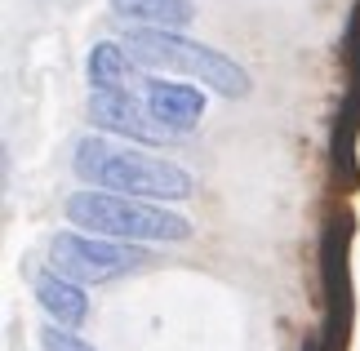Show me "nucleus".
Instances as JSON below:
<instances>
[{
    "label": "nucleus",
    "instance_id": "9d476101",
    "mask_svg": "<svg viewBox=\"0 0 360 351\" xmlns=\"http://www.w3.org/2000/svg\"><path fill=\"white\" fill-rule=\"evenodd\" d=\"M36 302H40V312H45L49 320H58V325H67V329H80L85 316H89L85 285H76V280H67L58 272L36 280Z\"/></svg>",
    "mask_w": 360,
    "mask_h": 351
},
{
    "label": "nucleus",
    "instance_id": "1a4fd4ad",
    "mask_svg": "<svg viewBox=\"0 0 360 351\" xmlns=\"http://www.w3.org/2000/svg\"><path fill=\"white\" fill-rule=\"evenodd\" d=\"M85 76H89V89H138V85H147L143 63L124 45H116V40H98L89 49Z\"/></svg>",
    "mask_w": 360,
    "mask_h": 351
},
{
    "label": "nucleus",
    "instance_id": "6e6552de",
    "mask_svg": "<svg viewBox=\"0 0 360 351\" xmlns=\"http://www.w3.org/2000/svg\"><path fill=\"white\" fill-rule=\"evenodd\" d=\"M147 103L160 116V125H169L174 134L196 129L205 116V89L178 85V80H147Z\"/></svg>",
    "mask_w": 360,
    "mask_h": 351
},
{
    "label": "nucleus",
    "instance_id": "39448f33",
    "mask_svg": "<svg viewBox=\"0 0 360 351\" xmlns=\"http://www.w3.org/2000/svg\"><path fill=\"white\" fill-rule=\"evenodd\" d=\"M321 289H325V351H342L352 333V214H334L321 236Z\"/></svg>",
    "mask_w": 360,
    "mask_h": 351
},
{
    "label": "nucleus",
    "instance_id": "423d86ee",
    "mask_svg": "<svg viewBox=\"0 0 360 351\" xmlns=\"http://www.w3.org/2000/svg\"><path fill=\"white\" fill-rule=\"evenodd\" d=\"M89 125H98L107 134H120L129 143H169L178 138L169 125H160V116L143 103L134 89H94L89 94Z\"/></svg>",
    "mask_w": 360,
    "mask_h": 351
},
{
    "label": "nucleus",
    "instance_id": "7ed1b4c3",
    "mask_svg": "<svg viewBox=\"0 0 360 351\" xmlns=\"http://www.w3.org/2000/svg\"><path fill=\"white\" fill-rule=\"evenodd\" d=\"M120 45L129 49L147 72H183V76L196 80V85H210L214 94L236 98V103L254 94V76H249L236 58L200 45V40H187L183 32H174V27H143L138 23V27L124 32Z\"/></svg>",
    "mask_w": 360,
    "mask_h": 351
},
{
    "label": "nucleus",
    "instance_id": "9b49d317",
    "mask_svg": "<svg viewBox=\"0 0 360 351\" xmlns=\"http://www.w3.org/2000/svg\"><path fill=\"white\" fill-rule=\"evenodd\" d=\"M112 9L129 23H143V27H183L196 18V5L191 0H112Z\"/></svg>",
    "mask_w": 360,
    "mask_h": 351
},
{
    "label": "nucleus",
    "instance_id": "f03ea898",
    "mask_svg": "<svg viewBox=\"0 0 360 351\" xmlns=\"http://www.w3.org/2000/svg\"><path fill=\"white\" fill-rule=\"evenodd\" d=\"M63 214L72 227L94 231V236H112V241H138V245H183L191 241V222L174 209H165L160 200H143V196H120L103 187L72 191L63 205Z\"/></svg>",
    "mask_w": 360,
    "mask_h": 351
},
{
    "label": "nucleus",
    "instance_id": "f8f14e48",
    "mask_svg": "<svg viewBox=\"0 0 360 351\" xmlns=\"http://www.w3.org/2000/svg\"><path fill=\"white\" fill-rule=\"evenodd\" d=\"M40 347L45 351H94L85 338H76L67 325H58V320H49L45 329H40Z\"/></svg>",
    "mask_w": 360,
    "mask_h": 351
},
{
    "label": "nucleus",
    "instance_id": "20e7f679",
    "mask_svg": "<svg viewBox=\"0 0 360 351\" xmlns=\"http://www.w3.org/2000/svg\"><path fill=\"white\" fill-rule=\"evenodd\" d=\"M156 262L147 245L138 241H112L94 231H58L49 241V272H58L76 285H107L120 276H138Z\"/></svg>",
    "mask_w": 360,
    "mask_h": 351
},
{
    "label": "nucleus",
    "instance_id": "0eeeda50",
    "mask_svg": "<svg viewBox=\"0 0 360 351\" xmlns=\"http://www.w3.org/2000/svg\"><path fill=\"white\" fill-rule=\"evenodd\" d=\"M347 98H342V111H338V125H334V165H338V178L342 187L356 191L360 187V170H356V138H360V5L352 13V27H347Z\"/></svg>",
    "mask_w": 360,
    "mask_h": 351
},
{
    "label": "nucleus",
    "instance_id": "f257e3e1",
    "mask_svg": "<svg viewBox=\"0 0 360 351\" xmlns=\"http://www.w3.org/2000/svg\"><path fill=\"white\" fill-rule=\"evenodd\" d=\"M72 170L85 187L143 196V200H160V205H178L196 196V178L183 165L151 156V151H138V147H116L107 138H80Z\"/></svg>",
    "mask_w": 360,
    "mask_h": 351
}]
</instances>
